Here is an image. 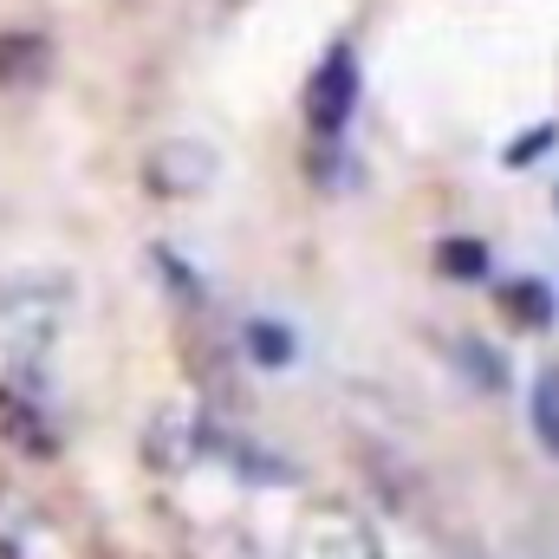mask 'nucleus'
Returning a JSON list of instances; mask_svg holds the SVG:
<instances>
[{
	"instance_id": "nucleus-1",
	"label": "nucleus",
	"mask_w": 559,
	"mask_h": 559,
	"mask_svg": "<svg viewBox=\"0 0 559 559\" xmlns=\"http://www.w3.org/2000/svg\"><path fill=\"white\" fill-rule=\"evenodd\" d=\"M66 286L52 274H20L0 286V338H7V352L13 358H46L52 352V338H59V325H66Z\"/></svg>"
},
{
	"instance_id": "nucleus-2",
	"label": "nucleus",
	"mask_w": 559,
	"mask_h": 559,
	"mask_svg": "<svg viewBox=\"0 0 559 559\" xmlns=\"http://www.w3.org/2000/svg\"><path fill=\"white\" fill-rule=\"evenodd\" d=\"M293 559H384L352 508H312L293 534Z\"/></svg>"
},
{
	"instance_id": "nucleus-3",
	"label": "nucleus",
	"mask_w": 559,
	"mask_h": 559,
	"mask_svg": "<svg viewBox=\"0 0 559 559\" xmlns=\"http://www.w3.org/2000/svg\"><path fill=\"white\" fill-rule=\"evenodd\" d=\"M352 105H358V59H352V46H332L306 85V118H312V131L332 138L352 124Z\"/></svg>"
},
{
	"instance_id": "nucleus-4",
	"label": "nucleus",
	"mask_w": 559,
	"mask_h": 559,
	"mask_svg": "<svg viewBox=\"0 0 559 559\" xmlns=\"http://www.w3.org/2000/svg\"><path fill=\"white\" fill-rule=\"evenodd\" d=\"M143 176H150L156 195H202V189L222 176V156L195 138H169L150 163H143Z\"/></svg>"
},
{
	"instance_id": "nucleus-5",
	"label": "nucleus",
	"mask_w": 559,
	"mask_h": 559,
	"mask_svg": "<svg viewBox=\"0 0 559 559\" xmlns=\"http://www.w3.org/2000/svg\"><path fill=\"white\" fill-rule=\"evenodd\" d=\"M215 449V436H209V423L195 417L189 404H169V411H156L150 417V436H143V455L156 462V468H189L195 455H209Z\"/></svg>"
},
{
	"instance_id": "nucleus-6",
	"label": "nucleus",
	"mask_w": 559,
	"mask_h": 559,
	"mask_svg": "<svg viewBox=\"0 0 559 559\" xmlns=\"http://www.w3.org/2000/svg\"><path fill=\"white\" fill-rule=\"evenodd\" d=\"M0 442H13L20 455H52V423L39 417V404L13 384H0Z\"/></svg>"
},
{
	"instance_id": "nucleus-7",
	"label": "nucleus",
	"mask_w": 559,
	"mask_h": 559,
	"mask_svg": "<svg viewBox=\"0 0 559 559\" xmlns=\"http://www.w3.org/2000/svg\"><path fill=\"white\" fill-rule=\"evenodd\" d=\"M52 72V46L39 33H0V85H39Z\"/></svg>"
},
{
	"instance_id": "nucleus-8",
	"label": "nucleus",
	"mask_w": 559,
	"mask_h": 559,
	"mask_svg": "<svg viewBox=\"0 0 559 559\" xmlns=\"http://www.w3.org/2000/svg\"><path fill=\"white\" fill-rule=\"evenodd\" d=\"M182 559H261V547L241 527H189L182 534Z\"/></svg>"
},
{
	"instance_id": "nucleus-9",
	"label": "nucleus",
	"mask_w": 559,
	"mask_h": 559,
	"mask_svg": "<svg viewBox=\"0 0 559 559\" xmlns=\"http://www.w3.org/2000/svg\"><path fill=\"white\" fill-rule=\"evenodd\" d=\"M534 436L559 455V365L540 371V384H534Z\"/></svg>"
},
{
	"instance_id": "nucleus-10",
	"label": "nucleus",
	"mask_w": 559,
	"mask_h": 559,
	"mask_svg": "<svg viewBox=\"0 0 559 559\" xmlns=\"http://www.w3.org/2000/svg\"><path fill=\"white\" fill-rule=\"evenodd\" d=\"M248 352H254L261 365H286V358H293V338H286V325H274V319H254V325H248Z\"/></svg>"
},
{
	"instance_id": "nucleus-11",
	"label": "nucleus",
	"mask_w": 559,
	"mask_h": 559,
	"mask_svg": "<svg viewBox=\"0 0 559 559\" xmlns=\"http://www.w3.org/2000/svg\"><path fill=\"white\" fill-rule=\"evenodd\" d=\"M442 267H449V274H481L488 254H481L475 241H449V248H442Z\"/></svg>"
},
{
	"instance_id": "nucleus-12",
	"label": "nucleus",
	"mask_w": 559,
	"mask_h": 559,
	"mask_svg": "<svg viewBox=\"0 0 559 559\" xmlns=\"http://www.w3.org/2000/svg\"><path fill=\"white\" fill-rule=\"evenodd\" d=\"M501 299H508V306H514V312H521V319H534V325H540V319H547V293H540V286H527V280H521V286H508V293H501Z\"/></svg>"
}]
</instances>
